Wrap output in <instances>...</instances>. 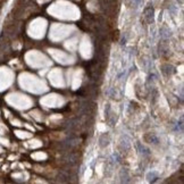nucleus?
Instances as JSON below:
<instances>
[{"label":"nucleus","mask_w":184,"mask_h":184,"mask_svg":"<svg viewBox=\"0 0 184 184\" xmlns=\"http://www.w3.org/2000/svg\"><path fill=\"white\" fill-rule=\"evenodd\" d=\"M177 2L178 3H182V2H183V0H177Z\"/></svg>","instance_id":"obj_2"},{"label":"nucleus","mask_w":184,"mask_h":184,"mask_svg":"<svg viewBox=\"0 0 184 184\" xmlns=\"http://www.w3.org/2000/svg\"><path fill=\"white\" fill-rule=\"evenodd\" d=\"M145 17L148 23H152L154 22V8L152 7H148L145 10Z\"/></svg>","instance_id":"obj_1"}]
</instances>
